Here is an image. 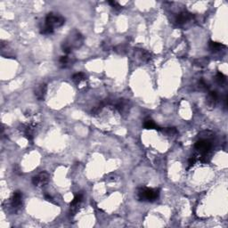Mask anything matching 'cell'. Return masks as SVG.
<instances>
[{
  "mask_svg": "<svg viewBox=\"0 0 228 228\" xmlns=\"http://www.w3.org/2000/svg\"><path fill=\"white\" fill-rule=\"evenodd\" d=\"M45 25L48 26L50 28H53L55 29V28H58L63 26L65 23V19L58 14H55V13H49L46 15V20H45Z\"/></svg>",
  "mask_w": 228,
  "mask_h": 228,
  "instance_id": "cell-2",
  "label": "cell"
},
{
  "mask_svg": "<svg viewBox=\"0 0 228 228\" xmlns=\"http://www.w3.org/2000/svg\"><path fill=\"white\" fill-rule=\"evenodd\" d=\"M138 199L141 201H156L160 196V190L155 188L143 187L138 190Z\"/></svg>",
  "mask_w": 228,
  "mask_h": 228,
  "instance_id": "cell-1",
  "label": "cell"
},
{
  "mask_svg": "<svg viewBox=\"0 0 228 228\" xmlns=\"http://www.w3.org/2000/svg\"><path fill=\"white\" fill-rule=\"evenodd\" d=\"M195 149L198 150L200 153H201L202 155H205L207 154L210 150H211V143H210L209 140H206V139H201L199 141H197L195 143Z\"/></svg>",
  "mask_w": 228,
  "mask_h": 228,
  "instance_id": "cell-3",
  "label": "cell"
},
{
  "mask_svg": "<svg viewBox=\"0 0 228 228\" xmlns=\"http://www.w3.org/2000/svg\"><path fill=\"white\" fill-rule=\"evenodd\" d=\"M218 99V95L216 91H211L210 92L208 97H207V101H206V103L210 106V107H213L216 105V102Z\"/></svg>",
  "mask_w": 228,
  "mask_h": 228,
  "instance_id": "cell-8",
  "label": "cell"
},
{
  "mask_svg": "<svg viewBox=\"0 0 228 228\" xmlns=\"http://www.w3.org/2000/svg\"><path fill=\"white\" fill-rule=\"evenodd\" d=\"M22 193L21 191H15L12 198V206L14 208H20L22 204Z\"/></svg>",
  "mask_w": 228,
  "mask_h": 228,
  "instance_id": "cell-6",
  "label": "cell"
},
{
  "mask_svg": "<svg viewBox=\"0 0 228 228\" xmlns=\"http://www.w3.org/2000/svg\"><path fill=\"white\" fill-rule=\"evenodd\" d=\"M144 127L146 129H156V130H160V127L156 124L155 122L151 119H146L144 123Z\"/></svg>",
  "mask_w": 228,
  "mask_h": 228,
  "instance_id": "cell-10",
  "label": "cell"
},
{
  "mask_svg": "<svg viewBox=\"0 0 228 228\" xmlns=\"http://www.w3.org/2000/svg\"><path fill=\"white\" fill-rule=\"evenodd\" d=\"M140 57L142 58V60H144V61H148L150 58H151V55L145 51V50H144V49H141V51H140Z\"/></svg>",
  "mask_w": 228,
  "mask_h": 228,
  "instance_id": "cell-15",
  "label": "cell"
},
{
  "mask_svg": "<svg viewBox=\"0 0 228 228\" xmlns=\"http://www.w3.org/2000/svg\"><path fill=\"white\" fill-rule=\"evenodd\" d=\"M192 18H193V14H192L189 13V12L184 11V12L180 13V14L176 16V21L177 24H184V23H185V22H187V21H189L192 20Z\"/></svg>",
  "mask_w": 228,
  "mask_h": 228,
  "instance_id": "cell-5",
  "label": "cell"
},
{
  "mask_svg": "<svg viewBox=\"0 0 228 228\" xmlns=\"http://www.w3.org/2000/svg\"><path fill=\"white\" fill-rule=\"evenodd\" d=\"M68 61H69V58L67 55H64V56H61L60 59H59V63L63 65H65V64H68Z\"/></svg>",
  "mask_w": 228,
  "mask_h": 228,
  "instance_id": "cell-16",
  "label": "cell"
},
{
  "mask_svg": "<svg viewBox=\"0 0 228 228\" xmlns=\"http://www.w3.org/2000/svg\"><path fill=\"white\" fill-rule=\"evenodd\" d=\"M83 200V193H78L75 195L74 199L72 200V201L71 202V210H74L75 208H77L79 206V204Z\"/></svg>",
  "mask_w": 228,
  "mask_h": 228,
  "instance_id": "cell-9",
  "label": "cell"
},
{
  "mask_svg": "<svg viewBox=\"0 0 228 228\" xmlns=\"http://www.w3.org/2000/svg\"><path fill=\"white\" fill-rule=\"evenodd\" d=\"M46 90H47V87H46V84H41L39 85L35 90V95L36 97L39 101L44 100L45 98V95L46 94Z\"/></svg>",
  "mask_w": 228,
  "mask_h": 228,
  "instance_id": "cell-7",
  "label": "cell"
},
{
  "mask_svg": "<svg viewBox=\"0 0 228 228\" xmlns=\"http://www.w3.org/2000/svg\"><path fill=\"white\" fill-rule=\"evenodd\" d=\"M85 79V74L83 72H79L74 74L72 76V79L75 81H78V82H80L81 80H83Z\"/></svg>",
  "mask_w": 228,
  "mask_h": 228,
  "instance_id": "cell-13",
  "label": "cell"
},
{
  "mask_svg": "<svg viewBox=\"0 0 228 228\" xmlns=\"http://www.w3.org/2000/svg\"><path fill=\"white\" fill-rule=\"evenodd\" d=\"M165 131H166V132H168V133H169V134H171V135H173V134H175V133H176V129L175 128H167Z\"/></svg>",
  "mask_w": 228,
  "mask_h": 228,
  "instance_id": "cell-17",
  "label": "cell"
},
{
  "mask_svg": "<svg viewBox=\"0 0 228 228\" xmlns=\"http://www.w3.org/2000/svg\"><path fill=\"white\" fill-rule=\"evenodd\" d=\"M45 198H46V201H53V198H52V197H51L50 195H48V194H46V195H45Z\"/></svg>",
  "mask_w": 228,
  "mask_h": 228,
  "instance_id": "cell-21",
  "label": "cell"
},
{
  "mask_svg": "<svg viewBox=\"0 0 228 228\" xmlns=\"http://www.w3.org/2000/svg\"><path fill=\"white\" fill-rule=\"evenodd\" d=\"M199 85L201 86V87H204V88H206V87H207V86H208V85H207L206 83L204 82V80H202V79H201V81L199 82Z\"/></svg>",
  "mask_w": 228,
  "mask_h": 228,
  "instance_id": "cell-20",
  "label": "cell"
},
{
  "mask_svg": "<svg viewBox=\"0 0 228 228\" xmlns=\"http://www.w3.org/2000/svg\"><path fill=\"white\" fill-rule=\"evenodd\" d=\"M208 64H209V60L207 58H200V59L195 60V62H194V65H196L198 67H201V68L207 66Z\"/></svg>",
  "mask_w": 228,
  "mask_h": 228,
  "instance_id": "cell-12",
  "label": "cell"
},
{
  "mask_svg": "<svg viewBox=\"0 0 228 228\" xmlns=\"http://www.w3.org/2000/svg\"><path fill=\"white\" fill-rule=\"evenodd\" d=\"M109 4L110 5H111V6H112L113 7H115V8H120V6H119L117 2H115V1H109Z\"/></svg>",
  "mask_w": 228,
  "mask_h": 228,
  "instance_id": "cell-19",
  "label": "cell"
},
{
  "mask_svg": "<svg viewBox=\"0 0 228 228\" xmlns=\"http://www.w3.org/2000/svg\"><path fill=\"white\" fill-rule=\"evenodd\" d=\"M216 79H217V82L218 84H223V83L226 81V77L221 72L217 73V76H216Z\"/></svg>",
  "mask_w": 228,
  "mask_h": 228,
  "instance_id": "cell-14",
  "label": "cell"
},
{
  "mask_svg": "<svg viewBox=\"0 0 228 228\" xmlns=\"http://www.w3.org/2000/svg\"><path fill=\"white\" fill-rule=\"evenodd\" d=\"M209 46H210V50H212V51H219L220 49H222V47H226L225 45H223L221 43L216 42V41H211V40L209 43Z\"/></svg>",
  "mask_w": 228,
  "mask_h": 228,
  "instance_id": "cell-11",
  "label": "cell"
},
{
  "mask_svg": "<svg viewBox=\"0 0 228 228\" xmlns=\"http://www.w3.org/2000/svg\"><path fill=\"white\" fill-rule=\"evenodd\" d=\"M195 162H196V158L195 157H192L191 159H189V167H192L193 165L195 164Z\"/></svg>",
  "mask_w": 228,
  "mask_h": 228,
  "instance_id": "cell-18",
  "label": "cell"
},
{
  "mask_svg": "<svg viewBox=\"0 0 228 228\" xmlns=\"http://www.w3.org/2000/svg\"><path fill=\"white\" fill-rule=\"evenodd\" d=\"M49 180V175L46 172H41L32 178V184L36 186H43L48 183Z\"/></svg>",
  "mask_w": 228,
  "mask_h": 228,
  "instance_id": "cell-4",
  "label": "cell"
}]
</instances>
